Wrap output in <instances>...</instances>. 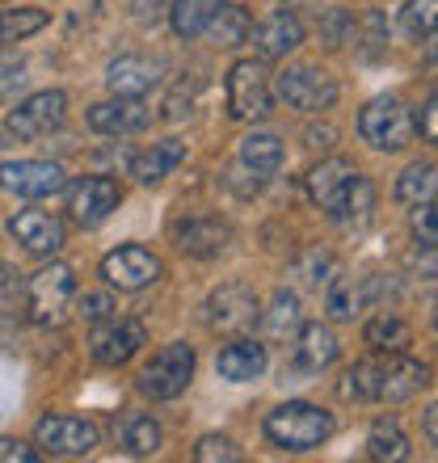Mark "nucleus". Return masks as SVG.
Returning a JSON list of instances; mask_svg holds the SVG:
<instances>
[{
  "label": "nucleus",
  "instance_id": "f3484780",
  "mask_svg": "<svg viewBox=\"0 0 438 463\" xmlns=\"http://www.w3.org/2000/svg\"><path fill=\"white\" fill-rule=\"evenodd\" d=\"M13 236L22 244L25 253L34 257H55L68 244V228H63L60 215H51V211H17L9 220Z\"/></svg>",
  "mask_w": 438,
  "mask_h": 463
},
{
  "label": "nucleus",
  "instance_id": "dca6fc26",
  "mask_svg": "<svg viewBox=\"0 0 438 463\" xmlns=\"http://www.w3.org/2000/svg\"><path fill=\"white\" fill-rule=\"evenodd\" d=\"M89 131L98 135H139L152 127V106L144 98H114L110 101H98V106H89L85 114Z\"/></svg>",
  "mask_w": 438,
  "mask_h": 463
},
{
  "label": "nucleus",
  "instance_id": "412c9836",
  "mask_svg": "<svg viewBox=\"0 0 438 463\" xmlns=\"http://www.w3.org/2000/svg\"><path fill=\"white\" fill-rule=\"evenodd\" d=\"M249 34L257 43V55L270 63V60H287L304 43V25H300V17L291 9H279V13H270L257 30H249Z\"/></svg>",
  "mask_w": 438,
  "mask_h": 463
},
{
  "label": "nucleus",
  "instance_id": "2eb2a0df",
  "mask_svg": "<svg viewBox=\"0 0 438 463\" xmlns=\"http://www.w3.org/2000/svg\"><path fill=\"white\" fill-rule=\"evenodd\" d=\"M338 333L328 329V325H300V333H295V358L291 366H282V375H320V371H328V366L338 363Z\"/></svg>",
  "mask_w": 438,
  "mask_h": 463
},
{
  "label": "nucleus",
  "instance_id": "b1692460",
  "mask_svg": "<svg viewBox=\"0 0 438 463\" xmlns=\"http://www.w3.org/2000/svg\"><path fill=\"white\" fill-rule=\"evenodd\" d=\"M249 30H253V22H249V13L241 9V5H224L219 0V9L211 13V22H207V43L215 51H236L249 43Z\"/></svg>",
  "mask_w": 438,
  "mask_h": 463
},
{
  "label": "nucleus",
  "instance_id": "ddd939ff",
  "mask_svg": "<svg viewBox=\"0 0 438 463\" xmlns=\"http://www.w3.org/2000/svg\"><path fill=\"white\" fill-rule=\"evenodd\" d=\"M148 345V329L144 320L135 317H110L101 320V329L93 333V345H89V354H93V363L98 366H122L131 363L135 354Z\"/></svg>",
  "mask_w": 438,
  "mask_h": 463
},
{
  "label": "nucleus",
  "instance_id": "aec40b11",
  "mask_svg": "<svg viewBox=\"0 0 438 463\" xmlns=\"http://www.w3.org/2000/svg\"><path fill=\"white\" fill-rule=\"evenodd\" d=\"M173 241H177V249H182L186 257L207 261V257H219L232 244V228L224 220H215V215H195V220H186L173 228Z\"/></svg>",
  "mask_w": 438,
  "mask_h": 463
},
{
  "label": "nucleus",
  "instance_id": "423d86ee",
  "mask_svg": "<svg viewBox=\"0 0 438 463\" xmlns=\"http://www.w3.org/2000/svg\"><path fill=\"white\" fill-rule=\"evenodd\" d=\"M72 299H76V279L63 261L38 269L34 279L25 282V304H30V317L38 325H51V329L63 325L68 312H72Z\"/></svg>",
  "mask_w": 438,
  "mask_h": 463
},
{
  "label": "nucleus",
  "instance_id": "c756f323",
  "mask_svg": "<svg viewBox=\"0 0 438 463\" xmlns=\"http://www.w3.org/2000/svg\"><path fill=\"white\" fill-rule=\"evenodd\" d=\"M282 160H287V147H282V139L274 131H249L241 139V165H249V169L279 173Z\"/></svg>",
  "mask_w": 438,
  "mask_h": 463
},
{
  "label": "nucleus",
  "instance_id": "a878e982",
  "mask_svg": "<svg viewBox=\"0 0 438 463\" xmlns=\"http://www.w3.org/2000/svg\"><path fill=\"white\" fill-rule=\"evenodd\" d=\"M114 434H119L122 451L127 455H157L160 451V426L152 413H139V409H131V413H122L119 421H114Z\"/></svg>",
  "mask_w": 438,
  "mask_h": 463
},
{
  "label": "nucleus",
  "instance_id": "79ce46f5",
  "mask_svg": "<svg viewBox=\"0 0 438 463\" xmlns=\"http://www.w3.org/2000/svg\"><path fill=\"white\" fill-rule=\"evenodd\" d=\"M195 93H198V80H195V76H190V80H182V85H177L169 98H165V118H169V122H182L186 114H190V106H195Z\"/></svg>",
  "mask_w": 438,
  "mask_h": 463
},
{
  "label": "nucleus",
  "instance_id": "a19ab883",
  "mask_svg": "<svg viewBox=\"0 0 438 463\" xmlns=\"http://www.w3.org/2000/svg\"><path fill=\"white\" fill-rule=\"evenodd\" d=\"M224 185H228L232 194L253 198L257 190H262V173L249 169V165H232V169H224Z\"/></svg>",
  "mask_w": 438,
  "mask_h": 463
},
{
  "label": "nucleus",
  "instance_id": "a211bd4d",
  "mask_svg": "<svg viewBox=\"0 0 438 463\" xmlns=\"http://www.w3.org/2000/svg\"><path fill=\"white\" fill-rule=\"evenodd\" d=\"M426 388H430V366L417 363V358H405V350L388 354V363H379V401L405 404Z\"/></svg>",
  "mask_w": 438,
  "mask_h": 463
},
{
  "label": "nucleus",
  "instance_id": "c85d7f7f",
  "mask_svg": "<svg viewBox=\"0 0 438 463\" xmlns=\"http://www.w3.org/2000/svg\"><path fill=\"white\" fill-rule=\"evenodd\" d=\"M338 396L350 404H376L379 401V363L376 358H358L346 366L338 379Z\"/></svg>",
  "mask_w": 438,
  "mask_h": 463
},
{
  "label": "nucleus",
  "instance_id": "72a5a7b5",
  "mask_svg": "<svg viewBox=\"0 0 438 463\" xmlns=\"http://www.w3.org/2000/svg\"><path fill=\"white\" fill-rule=\"evenodd\" d=\"M51 22L47 9H0V51L22 43V38L38 34L43 25Z\"/></svg>",
  "mask_w": 438,
  "mask_h": 463
},
{
  "label": "nucleus",
  "instance_id": "9b49d317",
  "mask_svg": "<svg viewBox=\"0 0 438 463\" xmlns=\"http://www.w3.org/2000/svg\"><path fill=\"white\" fill-rule=\"evenodd\" d=\"M257 295L253 287H244V282H224L215 287L207 299V320L215 333H228V337H241L257 325Z\"/></svg>",
  "mask_w": 438,
  "mask_h": 463
},
{
  "label": "nucleus",
  "instance_id": "4be33fe9",
  "mask_svg": "<svg viewBox=\"0 0 438 463\" xmlns=\"http://www.w3.org/2000/svg\"><path fill=\"white\" fill-rule=\"evenodd\" d=\"M270 354L262 342H249V337H236L232 345H224L215 358V371L219 379H228V383H253V379H262V371H266Z\"/></svg>",
  "mask_w": 438,
  "mask_h": 463
},
{
  "label": "nucleus",
  "instance_id": "473e14b6",
  "mask_svg": "<svg viewBox=\"0 0 438 463\" xmlns=\"http://www.w3.org/2000/svg\"><path fill=\"white\" fill-rule=\"evenodd\" d=\"M219 9V0H169V25L177 38H198L207 30L211 13Z\"/></svg>",
  "mask_w": 438,
  "mask_h": 463
},
{
  "label": "nucleus",
  "instance_id": "7c9ffc66",
  "mask_svg": "<svg viewBox=\"0 0 438 463\" xmlns=\"http://www.w3.org/2000/svg\"><path fill=\"white\" fill-rule=\"evenodd\" d=\"M434 160H414L409 169L396 177L392 185V198L405 203V207H417V203H434Z\"/></svg>",
  "mask_w": 438,
  "mask_h": 463
},
{
  "label": "nucleus",
  "instance_id": "9d476101",
  "mask_svg": "<svg viewBox=\"0 0 438 463\" xmlns=\"http://www.w3.org/2000/svg\"><path fill=\"white\" fill-rule=\"evenodd\" d=\"M101 279L119 291H144V287L165 279V266L144 244H119L114 253L101 257Z\"/></svg>",
  "mask_w": 438,
  "mask_h": 463
},
{
  "label": "nucleus",
  "instance_id": "cd10ccee",
  "mask_svg": "<svg viewBox=\"0 0 438 463\" xmlns=\"http://www.w3.org/2000/svg\"><path fill=\"white\" fill-rule=\"evenodd\" d=\"M367 455L376 463H405L409 459V439H405L401 421H392V417L371 421V430H367Z\"/></svg>",
  "mask_w": 438,
  "mask_h": 463
},
{
  "label": "nucleus",
  "instance_id": "20e7f679",
  "mask_svg": "<svg viewBox=\"0 0 438 463\" xmlns=\"http://www.w3.org/2000/svg\"><path fill=\"white\" fill-rule=\"evenodd\" d=\"M358 135H363V144H371L376 152H405L417 135L414 110H409L401 98H392V93L388 98L367 101L363 114H358Z\"/></svg>",
  "mask_w": 438,
  "mask_h": 463
},
{
  "label": "nucleus",
  "instance_id": "6e6552de",
  "mask_svg": "<svg viewBox=\"0 0 438 463\" xmlns=\"http://www.w3.org/2000/svg\"><path fill=\"white\" fill-rule=\"evenodd\" d=\"M63 190H68V215H72V223H81V228H101L122 203V185L114 182V177H106V173L76 177V182L63 185Z\"/></svg>",
  "mask_w": 438,
  "mask_h": 463
},
{
  "label": "nucleus",
  "instance_id": "5701e85b",
  "mask_svg": "<svg viewBox=\"0 0 438 463\" xmlns=\"http://www.w3.org/2000/svg\"><path fill=\"white\" fill-rule=\"evenodd\" d=\"M182 160H186L182 139H160V144H152V147H144V152L131 156V177L139 185H160Z\"/></svg>",
  "mask_w": 438,
  "mask_h": 463
},
{
  "label": "nucleus",
  "instance_id": "6ab92c4d",
  "mask_svg": "<svg viewBox=\"0 0 438 463\" xmlns=\"http://www.w3.org/2000/svg\"><path fill=\"white\" fill-rule=\"evenodd\" d=\"M165 80V63L157 55H119L106 68V85L119 98H144L148 89H157Z\"/></svg>",
  "mask_w": 438,
  "mask_h": 463
},
{
  "label": "nucleus",
  "instance_id": "7ed1b4c3",
  "mask_svg": "<svg viewBox=\"0 0 438 463\" xmlns=\"http://www.w3.org/2000/svg\"><path fill=\"white\" fill-rule=\"evenodd\" d=\"M228 118L236 122H266L274 114V85H270L266 60H236L224 80Z\"/></svg>",
  "mask_w": 438,
  "mask_h": 463
},
{
  "label": "nucleus",
  "instance_id": "4468645a",
  "mask_svg": "<svg viewBox=\"0 0 438 463\" xmlns=\"http://www.w3.org/2000/svg\"><path fill=\"white\" fill-rule=\"evenodd\" d=\"M354 177H358V169H354L350 160L325 156L320 165H312V173L304 177L308 198H312V203L325 211L328 220L338 223L341 220V207H346V194H350V185H354Z\"/></svg>",
  "mask_w": 438,
  "mask_h": 463
},
{
  "label": "nucleus",
  "instance_id": "f8f14e48",
  "mask_svg": "<svg viewBox=\"0 0 438 463\" xmlns=\"http://www.w3.org/2000/svg\"><path fill=\"white\" fill-rule=\"evenodd\" d=\"M68 185V173L55 160H5L0 165V190L17 198H51Z\"/></svg>",
  "mask_w": 438,
  "mask_h": 463
},
{
  "label": "nucleus",
  "instance_id": "f257e3e1",
  "mask_svg": "<svg viewBox=\"0 0 438 463\" xmlns=\"http://www.w3.org/2000/svg\"><path fill=\"white\" fill-rule=\"evenodd\" d=\"M266 430V439L279 447V451H317L333 439V430H338V417L320 409V404H308V401H287L279 404L274 413H266L262 421Z\"/></svg>",
  "mask_w": 438,
  "mask_h": 463
},
{
  "label": "nucleus",
  "instance_id": "1a4fd4ad",
  "mask_svg": "<svg viewBox=\"0 0 438 463\" xmlns=\"http://www.w3.org/2000/svg\"><path fill=\"white\" fill-rule=\"evenodd\" d=\"M63 118H68V93L63 89H43V93H30L25 101H17L5 127L17 139H43V135L60 131Z\"/></svg>",
  "mask_w": 438,
  "mask_h": 463
},
{
  "label": "nucleus",
  "instance_id": "ea45409f",
  "mask_svg": "<svg viewBox=\"0 0 438 463\" xmlns=\"http://www.w3.org/2000/svg\"><path fill=\"white\" fill-rule=\"evenodd\" d=\"M72 307H76V317L85 320V325H101V320L114 317V299H110L106 291H85V295H76Z\"/></svg>",
  "mask_w": 438,
  "mask_h": 463
},
{
  "label": "nucleus",
  "instance_id": "f03ea898",
  "mask_svg": "<svg viewBox=\"0 0 438 463\" xmlns=\"http://www.w3.org/2000/svg\"><path fill=\"white\" fill-rule=\"evenodd\" d=\"M195 366H198L195 345L169 342L144 363V371L135 375V388H139V396H148V401H177V396L190 388Z\"/></svg>",
  "mask_w": 438,
  "mask_h": 463
},
{
  "label": "nucleus",
  "instance_id": "2f4dec72",
  "mask_svg": "<svg viewBox=\"0 0 438 463\" xmlns=\"http://www.w3.org/2000/svg\"><path fill=\"white\" fill-rule=\"evenodd\" d=\"M367 307L363 299V282L350 279V274H338V279H328V291H325V312L328 320H354L358 312Z\"/></svg>",
  "mask_w": 438,
  "mask_h": 463
},
{
  "label": "nucleus",
  "instance_id": "c9c22d12",
  "mask_svg": "<svg viewBox=\"0 0 438 463\" xmlns=\"http://www.w3.org/2000/svg\"><path fill=\"white\" fill-rule=\"evenodd\" d=\"M434 9H438V0H409L401 13V25H405V34L414 38V43H434Z\"/></svg>",
  "mask_w": 438,
  "mask_h": 463
},
{
  "label": "nucleus",
  "instance_id": "4c0bfd02",
  "mask_svg": "<svg viewBox=\"0 0 438 463\" xmlns=\"http://www.w3.org/2000/svg\"><path fill=\"white\" fill-rule=\"evenodd\" d=\"M195 459L198 463H236L241 459V447L228 439V434H203L195 442Z\"/></svg>",
  "mask_w": 438,
  "mask_h": 463
},
{
  "label": "nucleus",
  "instance_id": "a18cd8bd",
  "mask_svg": "<svg viewBox=\"0 0 438 463\" xmlns=\"http://www.w3.org/2000/svg\"><path fill=\"white\" fill-rule=\"evenodd\" d=\"M13 295H22V274H13V269L0 261V299H13Z\"/></svg>",
  "mask_w": 438,
  "mask_h": 463
},
{
  "label": "nucleus",
  "instance_id": "393cba45",
  "mask_svg": "<svg viewBox=\"0 0 438 463\" xmlns=\"http://www.w3.org/2000/svg\"><path fill=\"white\" fill-rule=\"evenodd\" d=\"M262 320V333H266L270 342H291L300 325H304V312H300V295L295 291H274L266 312H257Z\"/></svg>",
  "mask_w": 438,
  "mask_h": 463
},
{
  "label": "nucleus",
  "instance_id": "58836bf2",
  "mask_svg": "<svg viewBox=\"0 0 438 463\" xmlns=\"http://www.w3.org/2000/svg\"><path fill=\"white\" fill-rule=\"evenodd\" d=\"M328 269H333V257L325 249H304V257L295 261V279L304 287H320V282H328Z\"/></svg>",
  "mask_w": 438,
  "mask_h": 463
},
{
  "label": "nucleus",
  "instance_id": "09e8293b",
  "mask_svg": "<svg viewBox=\"0 0 438 463\" xmlns=\"http://www.w3.org/2000/svg\"><path fill=\"white\" fill-rule=\"evenodd\" d=\"M320 0H287V9H317Z\"/></svg>",
  "mask_w": 438,
  "mask_h": 463
},
{
  "label": "nucleus",
  "instance_id": "f704fd0d",
  "mask_svg": "<svg viewBox=\"0 0 438 463\" xmlns=\"http://www.w3.org/2000/svg\"><path fill=\"white\" fill-rule=\"evenodd\" d=\"M388 55V17L379 9H371L363 17V47H358V60L363 63H379Z\"/></svg>",
  "mask_w": 438,
  "mask_h": 463
},
{
  "label": "nucleus",
  "instance_id": "c03bdc74",
  "mask_svg": "<svg viewBox=\"0 0 438 463\" xmlns=\"http://www.w3.org/2000/svg\"><path fill=\"white\" fill-rule=\"evenodd\" d=\"M38 455L43 451L22 439H0V463H38Z\"/></svg>",
  "mask_w": 438,
  "mask_h": 463
},
{
  "label": "nucleus",
  "instance_id": "39448f33",
  "mask_svg": "<svg viewBox=\"0 0 438 463\" xmlns=\"http://www.w3.org/2000/svg\"><path fill=\"white\" fill-rule=\"evenodd\" d=\"M274 89H279V98L300 114L333 110V106H338V93H341L333 72H325L320 63H295V68H287V72L274 80Z\"/></svg>",
  "mask_w": 438,
  "mask_h": 463
},
{
  "label": "nucleus",
  "instance_id": "0eeeda50",
  "mask_svg": "<svg viewBox=\"0 0 438 463\" xmlns=\"http://www.w3.org/2000/svg\"><path fill=\"white\" fill-rule=\"evenodd\" d=\"M34 442L43 455H55V459H81L101 442V430L89 421V417L76 413H47L34 426Z\"/></svg>",
  "mask_w": 438,
  "mask_h": 463
},
{
  "label": "nucleus",
  "instance_id": "bb28decb",
  "mask_svg": "<svg viewBox=\"0 0 438 463\" xmlns=\"http://www.w3.org/2000/svg\"><path fill=\"white\" fill-rule=\"evenodd\" d=\"M363 342L379 354H401V350H409V342H414V329H409V320H401L396 312H379V317L367 320Z\"/></svg>",
  "mask_w": 438,
  "mask_h": 463
},
{
  "label": "nucleus",
  "instance_id": "37998d69",
  "mask_svg": "<svg viewBox=\"0 0 438 463\" xmlns=\"http://www.w3.org/2000/svg\"><path fill=\"white\" fill-rule=\"evenodd\" d=\"M414 241L426 249V253H434V203H417L414 211Z\"/></svg>",
  "mask_w": 438,
  "mask_h": 463
},
{
  "label": "nucleus",
  "instance_id": "de8ad7c7",
  "mask_svg": "<svg viewBox=\"0 0 438 463\" xmlns=\"http://www.w3.org/2000/svg\"><path fill=\"white\" fill-rule=\"evenodd\" d=\"M422 426H426V442H430V447H434V442H438V421H434V404H430L426 413H422Z\"/></svg>",
  "mask_w": 438,
  "mask_h": 463
},
{
  "label": "nucleus",
  "instance_id": "8fccbe9b",
  "mask_svg": "<svg viewBox=\"0 0 438 463\" xmlns=\"http://www.w3.org/2000/svg\"><path fill=\"white\" fill-rule=\"evenodd\" d=\"M157 5H165V0H157Z\"/></svg>",
  "mask_w": 438,
  "mask_h": 463
},
{
  "label": "nucleus",
  "instance_id": "49530a36",
  "mask_svg": "<svg viewBox=\"0 0 438 463\" xmlns=\"http://www.w3.org/2000/svg\"><path fill=\"white\" fill-rule=\"evenodd\" d=\"M417 122H422V131H426V144H434V139H438V114H434V93H430V98H426V106H422V118H417Z\"/></svg>",
  "mask_w": 438,
  "mask_h": 463
},
{
  "label": "nucleus",
  "instance_id": "e433bc0d",
  "mask_svg": "<svg viewBox=\"0 0 438 463\" xmlns=\"http://www.w3.org/2000/svg\"><path fill=\"white\" fill-rule=\"evenodd\" d=\"M350 38H354V17L346 9H328L325 17H320V43H325L328 51H341Z\"/></svg>",
  "mask_w": 438,
  "mask_h": 463
}]
</instances>
